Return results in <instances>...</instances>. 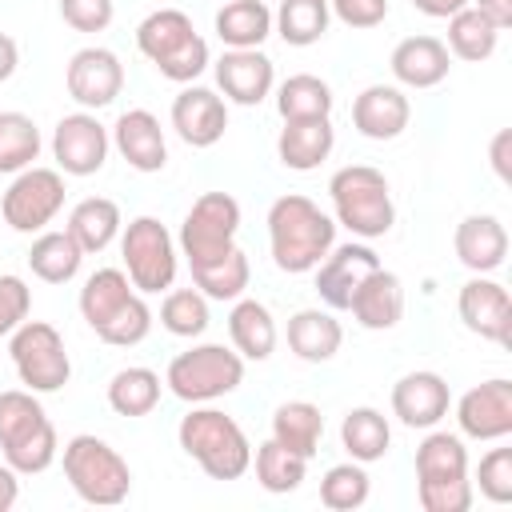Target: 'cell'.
Listing matches in <instances>:
<instances>
[{
	"label": "cell",
	"instance_id": "f35d334b",
	"mask_svg": "<svg viewBox=\"0 0 512 512\" xmlns=\"http://www.w3.org/2000/svg\"><path fill=\"white\" fill-rule=\"evenodd\" d=\"M192 280H196V288H204L208 296L232 300V296H240V292L248 288V256H244L240 248H232L228 256L192 268Z\"/></svg>",
	"mask_w": 512,
	"mask_h": 512
},
{
	"label": "cell",
	"instance_id": "f907efd6",
	"mask_svg": "<svg viewBox=\"0 0 512 512\" xmlns=\"http://www.w3.org/2000/svg\"><path fill=\"white\" fill-rule=\"evenodd\" d=\"M28 316V288L20 276H0V336Z\"/></svg>",
	"mask_w": 512,
	"mask_h": 512
},
{
	"label": "cell",
	"instance_id": "7402d4cb",
	"mask_svg": "<svg viewBox=\"0 0 512 512\" xmlns=\"http://www.w3.org/2000/svg\"><path fill=\"white\" fill-rule=\"evenodd\" d=\"M392 72L400 84L432 88L448 76V48L436 36H408L392 52Z\"/></svg>",
	"mask_w": 512,
	"mask_h": 512
},
{
	"label": "cell",
	"instance_id": "ba28073f",
	"mask_svg": "<svg viewBox=\"0 0 512 512\" xmlns=\"http://www.w3.org/2000/svg\"><path fill=\"white\" fill-rule=\"evenodd\" d=\"M124 264L136 288L144 292H160L172 284L176 276V252H172V236L156 216H136L124 232Z\"/></svg>",
	"mask_w": 512,
	"mask_h": 512
},
{
	"label": "cell",
	"instance_id": "44dd1931",
	"mask_svg": "<svg viewBox=\"0 0 512 512\" xmlns=\"http://www.w3.org/2000/svg\"><path fill=\"white\" fill-rule=\"evenodd\" d=\"M508 252V232L496 216H468L456 228V256L472 272H492L504 264Z\"/></svg>",
	"mask_w": 512,
	"mask_h": 512
},
{
	"label": "cell",
	"instance_id": "4fadbf2b",
	"mask_svg": "<svg viewBox=\"0 0 512 512\" xmlns=\"http://www.w3.org/2000/svg\"><path fill=\"white\" fill-rule=\"evenodd\" d=\"M120 84H124V72L108 48H80L68 64V92L88 108L112 104L120 96Z\"/></svg>",
	"mask_w": 512,
	"mask_h": 512
},
{
	"label": "cell",
	"instance_id": "30bf717a",
	"mask_svg": "<svg viewBox=\"0 0 512 512\" xmlns=\"http://www.w3.org/2000/svg\"><path fill=\"white\" fill-rule=\"evenodd\" d=\"M52 152L60 160L64 172L72 176H92L104 168V156H108V132L96 116L88 112H76V116H64L56 124V136H52Z\"/></svg>",
	"mask_w": 512,
	"mask_h": 512
},
{
	"label": "cell",
	"instance_id": "836d02e7",
	"mask_svg": "<svg viewBox=\"0 0 512 512\" xmlns=\"http://www.w3.org/2000/svg\"><path fill=\"white\" fill-rule=\"evenodd\" d=\"M160 400V376L152 368H124L108 384V404L120 416H144Z\"/></svg>",
	"mask_w": 512,
	"mask_h": 512
},
{
	"label": "cell",
	"instance_id": "8992f818",
	"mask_svg": "<svg viewBox=\"0 0 512 512\" xmlns=\"http://www.w3.org/2000/svg\"><path fill=\"white\" fill-rule=\"evenodd\" d=\"M240 380H244L240 356L220 344H200L192 352H180L168 364V384L180 400H216L232 392Z\"/></svg>",
	"mask_w": 512,
	"mask_h": 512
},
{
	"label": "cell",
	"instance_id": "74e56055",
	"mask_svg": "<svg viewBox=\"0 0 512 512\" xmlns=\"http://www.w3.org/2000/svg\"><path fill=\"white\" fill-rule=\"evenodd\" d=\"M276 28L288 44H312L328 28V0H280Z\"/></svg>",
	"mask_w": 512,
	"mask_h": 512
},
{
	"label": "cell",
	"instance_id": "b9f144b4",
	"mask_svg": "<svg viewBox=\"0 0 512 512\" xmlns=\"http://www.w3.org/2000/svg\"><path fill=\"white\" fill-rule=\"evenodd\" d=\"M160 320L176 336H200L208 328V304L196 288H176V292H168V300L160 308Z\"/></svg>",
	"mask_w": 512,
	"mask_h": 512
},
{
	"label": "cell",
	"instance_id": "603a6c76",
	"mask_svg": "<svg viewBox=\"0 0 512 512\" xmlns=\"http://www.w3.org/2000/svg\"><path fill=\"white\" fill-rule=\"evenodd\" d=\"M280 160L296 172H308L316 168L328 152H332V124L328 116H312V120H284V132H280Z\"/></svg>",
	"mask_w": 512,
	"mask_h": 512
},
{
	"label": "cell",
	"instance_id": "7a4b0ae2",
	"mask_svg": "<svg viewBox=\"0 0 512 512\" xmlns=\"http://www.w3.org/2000/svg\"><path fill=\"white\" fill-rule=\"evenodd\" d=\"M180 448L192 460H200V468L212 480H236L252 460L240 424L216 408H200L180 420Z\"/></svg>",
	"mask_w": 512,
	"mask_h": 512
},
{
	"label": "cell",
	"instance_id": "681fc988",
	"mask_svg": "<svg viewBox=\"0 0 512 512\" xmlns=\"http://www.w3.org/2000/svg\"><path fill=\"white\" fill-rule=\"evenodd\" d=\"M60 16L76 32H100L112 20V0H60Z\"/></svg>",
	"mask_w": 512,
	"mask_h": 512
},
{
	"label": "cell",
	"instance_id": "11a10c76",
	"mask_svg": "<svg viewBox=\"0 0 512 512\" xmlns=\"http://www.w3.org/2000/svg\"><path fill=\"white\" fill-rule=\"evenodd\" d=\"M424 16H452V12H460L464 8V0H412Z\"/></svg>",
	"mask_w": 512,
	"mask_h": 512
},
{
	"label": "cell",
	"instance_id": "816d5d0a",
	"mask_svg": "<svg viewBox=\"0 0 512 512\" xmlns=\"http://www.w3.org/2000/svg\"><path fill=\"white\" fill-rule=\"evenodd\" d=\"M332 8L352 28H376L388 16V0H332Z\"/></svg>",
	"mask_w": 512,
	"mask_h": 512
},
{
	"label": "cell",
	"instance_id": "d6a6232c",
	"mask_svg": "<svg viewBox=\"0 0 512 512\" xmlns=\"http://www.w3.org/2000/svg\"><path fill=\"white\" fill-rule=\"evenodd\" d=\"M416 476L420 480H456V476H468V452H464L460 436L432 432L416 448Z\"/></svg>",
	"mask_w": 512,
	"mask_h": 512
},
{
	"label": "cell",
	"instance_id": "c3c4849f",
	"mask_svg": "<svg viewBox=\"0 0 512 512\" xmlns=\"http://www.w3.org/2000/svg\"><path fill=\"white\" fill-rule=\"evenodd\" d=\"M480 492L496 504L512 500V448H492L480 460Z\"/></svg>",
	"mask_w": 512,
	"mask_h": 512
},
{
	"label": "cell",
	"instance_id": "52a82bcc",
	"mask_svg": "<svg viewBox=\"0 0 512 512\" xmlns=\"http://www.w3.org/2000/svg\"><path fill=\"white\" fill-rule=\"evenodd\" d=\"M12 360H16V372L28 388L36 392H56L68 384V352H64V340L52 324L44 320H28L16 328L12 336Z\"/></svg>",
	"mask_w": 512,
	"mask_h": 512
},
{
	"label": "cell",
	"instance_id": "ac0fdd59",
	"mask_svg": "<svg viewBox=\"0 0 512 512\" xmlns=\"http://www.w3.org/2000/svg\"><path fill=\"white\" fill-rule=\"evenodd\" d=\"M392 408L408 428H432L448 412V384L436 372H408L392 388Z\"/></svg>",
	"mask_w": 512,
	"mask_h": 512
},
{
	"label": "cell",
	"instance_id": "8fae6325",
	"mask_svg": "<svg viewBox=\"0 0 512 512\" xmlns=\"http://www.w3.org/2000/svg\"><path fill=\"white\" fill-rule=\"evenodd\" d=\"M456 420L464 436L476 440H500L512 432V384L508 380H484L460 396Z\"/></svg>",
	"mask_w": 512,
	"mask_h": 512
},
{
	"label": "cell",
	"instance_id": "d4e9b609",
	"mask_svg": "<svg viewBox=\"0 0 512 512\" xmlns=\"http://www.w3.org/2000/svg\"><path fill=\"white\" fill-rule=\"evenodd\" d=\"M340 340H344L340 324L328 312H320V308H304V312H296L288 320V344H292V352L300 360L320 364V360H328L340 348Z\"/></svg>",
	"mask_w": 512,
	"mask_h": 512
},
{
	"label": "cell",
	"instance_id": "bcb514c9",
	"mask_svg": "<svg viewBox=\"0 0 512 512\" xmlns=\"http://www.w3.org/2000/svg\"><path fill=\"white\" fill-rule=\"evenodd\" d=\"M420 504L428 512H464L472 504L468 476H456V480H420Z\"/></svg>",
	"mask_w": 512,
	"mask_h": 512
},
{
	"label": "cell",
	"instance_id": "d590c367",
	"mask_svg": "<svg viewBox=\"0 0 512 512\" xmlns=\"http://www.w3.org/2000/svg\"><path fill=\"white\" fill-rule=\"evenodd\" d=\"M128 296H132L128 276H124L120 268H100V272L88 276V284H84V292H80V312H84V320H88L92 328H100Z\"/></svg>",
	"mask_w": 512,
	"mask_h": 512
},
{
	"label": "cell",
	"instance_id": "4dcf8cb0",
	"mask_svg": "<svg viewBox=\"0 0 512 512\" xmlns=\"http://www.w3.org/2000/svg\"><path fill=\"white\" fill-rule=\"evenodd\" d=\"M496 36L500 28L480 12V8H460L452 12V24H448V44L460 60H488L496 52Z\"/></svg>",
	"mask_w": 512,
	"mask_h": 512
},
{
	"label": "cell",
	"instance_id": "9f6ffc18",
	"mask_svg": "<svg viewBox=\"0 0 512 512\" xmlns=\"http://www.w3.org/2000/svg\"><path fill=\"white\" fill-rule=\"evenodd\" d=\"M16 72V40L0 32V80H8Z\"/></svg>",
	"mask_w": 512,
	"mask_h": 512
},
{
	"label": "cell",
	"instance_id": "7dc6e473",
	"mask_svg": "<svg viewBox=\"0 0 512 512\" xmlns=\"http://www.w3.org/2000/svg\"><path fill=\"white\" fill-rule=\"evenodd\" d=\"M204 64H208V44L192 32L180 48H172L164 60H156V68L168 76V80H196L200 72H204Z\"/></svg>",
	"mask_w": 512,
	"mask_h": 512
},
{
	"label": "cell",
	"instance_id": "6f0895ef",
	"mask_svg": "<svg viewBox=\"0 0 512 512\" xmlns=\"http://www.w3.org/2000/svg\"><path fill=\"white\" fill-rule=\"evenodd\" d=\"M16 500V468H0V512Z\"/></svg>",
	"mask_w": 512,
	"mask_h": 512
},
{
	"label": "cell",
	"instance_id": "db71d44e",
	"mask_svg": "<svg viewBox=\"0 0 512 512\" xmlns=\"http://www.w3.org/2000/svg\"><path fill=\"white\" fill-rule=\"evenodd\" d=\"M480 12H484L500 32L512 24V0H480Z\"/></svg>",
	"mask_w": 512,
	"mask_h": 512
},
{
	"label": "cell",
	"instance_id": "1f68e13d",
	"mask_svg": "<svg viewBox=\"0 0 512 512\" xmlns=\"http://www.w3.org/2000/svg\"><path fill=\"white\" fill-rule=\"evenodd\" d=\"M276 108L284 120H312V116H328L332 112V92L320 76L312 72H300V76H288L280 84V96H276Z\"/></svg>",
	"mask_w": 512,
	"mask_h": 512
},
{
	"label": "cell",
	"instance_id": "277c9868",
	"mask_svg": "<svg viewBox=\"0 0 512 512\" xmlns=\"http://www.w3.org/2000/svg\"><path fill=\"white\" fill-rule=\"evenodd\" d=\"M64 476L88 504H120L128 496V464L96 436H72L64 448Z\"/></svg>",
	"mask_w": 512,
	"mask_h": 512
},
{
	"label": "cell",
	"instance_id": "9c48e42d",
	"mask_svg": "<svg viewBox=\"0 0 512 512\" xmlns=\"http://www.w3.org/2000/svg\"><path fill=\"white\" fill-rule=\"evenodd\" d=\"M64 204V180L52 168H28L12 180V188L4 192V220L16 232H36L44 228Z\"/></svg>",
	"mask_w": 512,
	"mask_h": 512
},
{
	"label": "cell",
	"instance_id": "6da1fadb",
	"mask_svg": "<svg viewBox=\"0 0 512 512\" xmlns=\"http://www.w3.org/2000/svg\"><path fill=\"white\" fill-rule=\"evenodd\" d=\"M268 232H272V256L284 272H308L320 264V256L332 248L336 224L300 192L280 196L268 208Z\"/></svg>",
	"mask_w": 512,
	"mask_h": 512
},
{
	"label": "cell",
	"instance_id": "83f0119b",
	"mask_svg": "<svg viewBox=\"0 0 512 512\" xmlns=\"http://www.w3.org/2000/svg\"><path fill=\"white\" fill-rule=\"evenodd\" d=\"M80 260H84V248L72 240L68 228H64V232H44V236L32 244V252H28L32 272H36L40 280H48V284L72 280L76 268H80Z\"/></svg>",
	"mask_w": 512,
	"mask_h": 512
},
{
	"label": "cell",
	"instance_id": "f5cc1de1",
	"mask_svg": "<svg viewBox=\"0 0 512 512\" xmlns=\"http://www.w3.org/2000/svg\"><path fill=\"white\" fill-rule=\"evenodd\" d=\"M492 168L500 180H512V128H500L492 136Z\"/></svg>",
	"mask_w": 512,
	"mask_h": 512
},
{
	"label": "cell",
	"instance_id": "5bb4252c",
	"mask_svg": "<svg viewBox=\"0 0 512 512\" xmlns=\"http://www.w3.org/2000/svg\"><path fill=\"white\" fill-rule=\"evenodd\" d=\"M372 268H380V260H376L372 248L352 244V240L340 244V248L320 264V276H316L320 300H324L328 308H348V304H352V292L360 288V280H364Z\"/></svg>",
	"mask_w": 512,
	"mask_h": 512
},
{
	"label": "cell",
	"instance_id": "d6986e66",
	"mask_svg": "<svg viewBox=\"0 0 512 512\" xmlns=\"http://www.w3.org/2000/svg\"><path fill=\"white\" fill-rule=\"evenodd\" d=\"M116 148L124 152V160L140 172H160L164 160H168V148H164V132H160V120L144 108H132L116 120Z\"/></svg>",
	"mask_w": 512,
	"mask_h": 512
},
{
	"label": "cell",
	"instance_id": "5b68a950",
	"mask_svg": "<svg viewBox=\"0 0 512 512\" xmlns=\"http://www.w3.org/2000/svg\"><path fill=\"white\" fill-rule=\"evenodd\" d=\"M236 228H240V204H236V196H228V192H204L192 204V212L184 216V224H180V244H184L188 264L200 268V264H212V260L228 256L236 248L232 244Z\"/></svg>",
	"mask_w": 512,
	"mask_h": 512
},
{
	"label": "cell",
	"instance_id": "2e32d148",
	"mask_svg": "<svg viewBox=\"0 0 512 512\" xmlns=\"http://www.w3.org/2000/svg\"><path fill=\"white\" fill-rule=\"evenodd\" d=\"M216 84L236 104H260L272 88V60L256 48H232L216 60Z\"/></svg>",
	"mask_w": 512,
	"mask_h": 512
},
{
	"label": "cell",
	"instance_id": "3957f363",
	"mask_svg": "<svg viewBox=\"0 0 512 512\" xmlns=\"http://www.w3.org/2000/svg\"><path fill=\"white\" fill-rule=\"evenodd\" d=\"M336 216L344 228H352L356 236H384L396 220L392 196H388V180L384 172H376L372 164H348L332 176L328 184Z\"/></svg>",
	"mask_w": 512,
	"mask_h": 512
},
{
	"label": "cell",
	"instance_id": "ffe728a7",
	"mask_svg": "<svg viewBox=\"0 0 512 512\" xmlns=\"http://www.w3.org/2000/svg\"><path fill=\"white\" fill-rule=\"evenodd\" d=\"M356 320L364 328H392L404 312V288H400V276L396 272H384V268H372L360 288L352 292V304Z\"/></svg>",
	"mask_w": 512,
	"mask_h": 512
},
{
	"label": "cell",
	"instance_id": "f546056e",
	"mask_svg": "<svg viewBox=\"0 0 512 512\" xmlns=\"http://www.w3.org/2000/svg\"><path fill=\"white\" fill-rule=\"evenodd\" d=\"M192 32H196V28H192V20H188L180 8H160V12H152V16L140 20L136 44H140V52L156 64V60H164L172 48H180Z\"/></svg>",
	"mask_w": 512,
	"mask_h": 512
},
{
	"label": "cell",
	"instance_id": "9a60e30c",
	"mask_svg": "<svg viewBox=\"0 0 512 512\" xmlns=\"http://www.w3.org/2000/svg\"><path fill=\"white\" fill-rule=\"evenodd\" d=\"M172 124L184 136V144L208 148V144H216L224 136L228 112H224V100L212 88H184L176 96V104H172Z\"/></svg>",
	"mask_w": 512,
	"mask_h": 512
},
{
	"label": "cell",
	"instance_id": "ab89813d",
	"mask_svg": "<svg viewBox=\"0 0 512 512\" xmlns=\"http://www.w3.org/2000/svg\"><path fill=\"white\" fill-rule=\"evenodd\" d=\"M4 456H8V468H16V472H44L52 464V456H56V428H52V420L44 416L36 428H28L12 444H4Z\"/></svg>",
	"mask_w": 512,
	"mask_h": 512
},
{
	"label": "cell",
	"instance_id": "e0dca14e",
	"mask_svg": "<svg viewBox=\"0 0 512 512\" xmlns=\"http://www.w3.org/2000/svg\"><path fill=\"white\" fill-rule=\"evenodd\" d=\"M352 124L368 140H392L408 128V100L392 84H372L352 100Z\"/></svg>",
	"mask_w": 512,
	"mask_h": 512
},
{
	"label": "cell",
	"instance_id": "7bdbcfd3",
	"mask_svg": "<svg viewBox=\"0 0 512 512\" xmlns=\"http://www.w3.org/2000/svg\"><path fill=\"white\" fill-rule=\"evenodd\" d=\"M148 324H152L148 304H144L140 296H128V300H124V304L96 328V336H100L104 344H136V340H144Z\"/></svg>",
	"mask_w": 512,
	"mask_h": 512
},
{
	"label": "cell",
	"instance_id": "cb8c5ba5",
	"mask_svg": "<svg viewBox=\"0 0 512 512\" xmlns=\"http://www.w3.org/2000/svg\"><path fill=\"white\" fill-rule=\"evenodd\" d=\"M320 432H324V416H320V408L308 404V400H288V404H280L276 416H272V440L284 444L288 452L304 456V460L316 452Z\"/></svg>",
	"mask_w": 512,
	"mask_h": 512
},
{
	"label": "cell",
	"instance_id": "e575fe53",
	"mask_svg": "<svg viewBox=\"0 0 512 512\" xmlns=\"http://www.w3.org/2000/svg\"><path fill=\"white\" fill-rule=\"evenodd\" d=\"M340 440L356 460H380L388 452L392 432H388V420L376 408H352L340 424Z\"/></svg>",
	"mask_w": 512,
	"mask_h": 512
},
{
	"label": "cell",
	"instance_id": "4316f807",
	"mask_svg": "<svg viewBox=\"0 0 512 512\" xmlns=\"http://www.w3.org/2000/svg\"><path fill=\"white\" fill-rule=\"evenodd\" d=\"M216 32L232 48H260V40L272 32V12L260 0H228L216 12Z\"/></svg>",
	"mask_w": 512,
	"mask_h": 512
},
{
	"label": "cell",
	"instance_id": "f1b7e54d",
	"mask_svg": "<svg viewBox=\"0 0 512 512\" xmlns=\"http://www.w3.org/2000/svg\"><path fill=\"white\" fill-rule=\"evenodd\" d=\"M228 332H232L236 348L244 356H252V360H264L272 352V344H276V324H272V316H268V308L260 300H240L232 308V316H228Z\"/></svg>",
	"mask_w": 512,
	"mask_h": 512
},
{
	"label": "cell",
	"instance_id": "f6af8a7d",
	"mask_svg": "<svg viewBox=\"0 0 512 512\" xmlns=\"http://www.w3.org/2000/svg\"><path fill=\"white\" fill-rule=\"evenodd\" d=\"M44 420V408L32 400V392H0V448L24 436Z\"/></svg>",
	"mask_w": 512,
	"mask_h": 512
},
{
	"label": "cell",
	"instance_id": "484cf974",
	"mask_svg": "<svg viewBox=\"0 0 512 512\" xmlns=\"http://www.w3.org/2000/svg\"><path fill=\"white\" fill-rule=\"evenodd\" d=\"M116 228H120V208H116V200H108V196H88V200H80V204L72 208V216H68V232H72V240H76L84 252L108 248V240L116 236Z\"/></svg>",
	"mask_w": 512,
	"mask_h": 512
},
{
	"label": "cell",
	"instance_id": "60d3db41",
	"mask_svg": "<svg viewBox=\"0 0 512 512\" xmlns=\"http://www.w3.org/2000/svg\"><path fill=\"white\" fill-rule=\"evenodd\" d=\"M256 476H260V484H264L268 492H292V488L304 480V456H296V452H288L284 444L268 440V444H260V452H256Z\"/></svg>",
	"mask_w": 512,
	"mask_h": 512
},
{
	"label": "cell",
	"instance_id": "8d00e7d4",
	"mask_svg": "<svg viewBox=\"0 0 512 512\" xmlns=\"http://www.w3.org/2000/svg\"><path fill=\"white\" fill-rule=\"evenodd\" d=\"M40 132L24 112H0V172H20L36 160Z\"/></svg>",
	"mask_w": 512,
	"mask_h": 512
},
{
	"label": "cell",
	"instance_id": "7c38bea8",
	"mask_svg": "<svg viewBox=\"0 0 512 512\" xmlns=\"http://www.w3.org/2000/svg\"><path fill=\"white\" fill-rule=\"evenodd\" d=\"M460 320L480 332L484 340H496L504 348H512V300L508 288L492 284V280H468L460 288Z\"/></svg>",
	"mask_w": 512,
	"mask_h": 512
},
{
	"label": "cell",
	"instance_id": "ee69618b",
	"mask_svg": "<svg viewBox=\"0 0 512 512\" xmlns=\"http://www.w3.org/2000/svg\"><path fill=\"white\" fill-rule=\"evenodd\" d=\"M320 500L328 508H360L368 500V476L356 464H336L320 480Z\"/></svg>",
	"mask_w": 512,
	"mask_h": 512
}]
</instances>
